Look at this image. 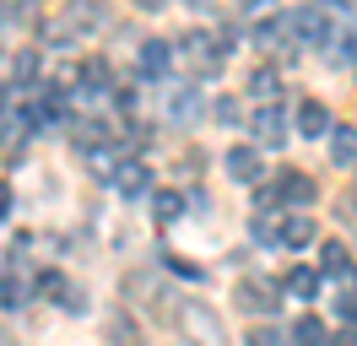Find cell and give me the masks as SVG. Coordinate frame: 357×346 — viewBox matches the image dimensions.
Instances as JSON below:
<instances>
[{"label": "cell", "instance_id": "1", "mask_svg": "<svg viewBox=\"0 0 357 346\" xmlns=\"http://www.w3.org/2000/svg\"><path fill=\"white\" fill-rule=\"evenodd\" d=\"M178 330H184L195 346H222V319H217V308L201 303V298L178 303Z\"/></svg>", "mask_w": 357, "mask_h": 346}, {"label": "cell", "instance_id": "2", "mask_svg": "<svg viewBox=\"0 0 357 346\" xmlns=\"http://www.w3.org/2000/svg\"><path fill=\"white\" fill-rule=\"evenodd\" d=\"M282 27H287L298 43H309V49L331 43V11H325V6H298V11L282 17Z\"/></svg>", "mask_w": 357, "mask_h": 346}, {"label": "cell", "instance_id": "3", "mask_svg": "<svg viewBox=\"0 0 357 346\" xmlns=\"http://www.w3.org/2000/svg\"><path fill=\"white\" fill-rule=\"evenodd\" d=\"M249 130H255L260 146H282V141H287V114H282L276 103H260V114L249 119Z\"/></svg>", "mask_w": 357, "mask_h": 346}, {"label": "cell", "instance_id": "4", "mask_svg": "<svg viewBox=\"0 0 357 346\" xmlns=\"http://www.w3.org/2000/svg\"><path fill=\"white\" fill-rule=\"evenodd\" d=\"M222 163H227V173H233L238 184H260V179H266V157L255 146H227Z\"/></svg>", "mask_w": 357, "mask_h": 346}, {"label": "cell", "instance_id": "5", "mask_svg": "<svg viewBox=\"0 0 357 346\" xmlns=\"http://www.w3.org/2000/svg\"><path fill=\"white\" fill-rule=\"evenodd\" d=\"M271 195L287 200V206H309V200H314V179H309V173H298V168H282V173H276V184H271Z\"/></svg>", "mask_w": 357, "mask_h": 346}, {"label": "cell", "instance_id": "6", "mask_svg": "<svg viewBox=\"0 0 357 346\" xmlns=\"http://www.w3.org/2000/svg\"><path fill=\"white\" fill-rule=\"evenodd\" d=\"M178 54L195 65V70H217V60H222L211 33H184V38H178Z\"/></svg>", "mask_w": 357, "mask_h": 346}, {"label": "cell", "instance_id": "7", "mask_svg": "<svg viewBox=\"0 0 357 346\" xmlns=\"http://www.w3.org/2000/svg\"><path fill=\"white\" fill-rule=\"evenodd\" d=\"M292 125H298V135H309V141H314V135H331V108L319 103V98H303Z\"/></svg>", "mask_w": 357, "mask_h": 346}, {"label": "cell", "instance_id": "8", "mask_svg": "<svg viewBox=\"0 0 357 346\" xmlns=\"http://www.w3.org/2000/svg\"><path fill=\"white\" fill-rule=\"evenodd\" d=\"M314 238H319V227H314V216H303V211H292L282 227H276V243H287V249H309Z\"/></svg>", "mask_w": 357, "mask_h": 346}, {"label": "cell", "instance_id": "9", "mask_svg": "<svg viewBox=\"0 0 357 346\" xmlns=\"http://www.w3.org/2000/svg\"><path fill=\"white\" fill-rule=\"evenodd\" d=\"M168 70H174V43L146 38L141 43V76H168Z\"/></svg>", "mask_w": 357, "mask_h": 346}, {"label": "cell", "instance_id": "10", "mask_svg": "<svg viewBox=\"0 0 357 346\" xmlns=\"http://www.w3.org/2000/svg\"><path fill=\"white\" fill-rule=\"evenodd\" d=\"M287 341H292V346H331V330H325V319H319V314H303V319L287 330Z\"/></svg>", "mask_w": 357, "mask_h": 346}, {"label": "cell", "instance_id": "11", "mask_svg": "<svg viewBox=\"0 0 357 346\" xmlns=\"http://www.w3.org/2000/svg\"><path fill=\"white\" fill-rule=\"evenodd\" d=\"M233 303L249 308V314H271V292L260 287V281H238V287H233Z\"/></svg>", "mask_w": 357, "mask_h": 346}, {"label": "cell", "instance_id": "12", "mask_svg": "<svg viewBox=\"0 0 357 346\" xmlns=\"http://www.w3.org/2000/svg\"><path fill=\"white\" fill-rule=\"evenodd\" d=\"M347 260H352V249H347L341 238H331V243H319V271H331V276H347V271H352Z\"/></svg>", "mask_w": 357, "mask_h": 346}, {"label": "cell", "instance_id": "13", "mask_svg": "<svg viewBox=\"0 0 357 346\" xmlns=\"http://www.w3.org/2000/svg\"><path fill=\"white\" fill-rule=\"evenodd\" d=\"M114 184H119L125 195H146L152 190V173L141 168V163H125V168H114Z\"/></svg>", "mask_w": 357, "mask_h": 346}, {"label": "cell", "instance_id": "14", "mask_svg": "<svg viewBox=\"0 0 357 346\" xmlns=\"http://www.w3.org/2000/svg\"><path fill=\"white\" fill-rule=\"evenodd\" d=\"M195 108H201V92H195V86H178L174 98H168V119L190 125V119H195Z\"/></svg>", "mask_w": 357, "mask_h": 346}, {"label": "cell", "instance_id": "15", "mask_svg": "<svg viewBox=\"0 0 357 346\" xmlns=\"http://www.w3.org/2000/svg\"><path fill=\"white\" fill-rule=\"evenodd\" d=\"M331 157L341 163V168H347V163H357V130H352V125H341V130L331 125Z\"/></svg>", "mask_w": 357, "mask_h": 346}, {"label": "cell", "instance_id": "16", "mask_svg": "<svg viewBox=\"0 0 357 346\" xmlns=\"http://www.w3.org/2000/svg\"><path fill=\"white\" fill-rule=\"evenodd\" d=\"M319 276H325V271H314V265H298V271L287 276V292H292V298H314V292H319Z\"/></svg>", "mask_w": 357, "mask_h": 346}, {"label": "cell", "instance_id": "17", "mask_svg": "<svg viewBox=\"0 0 357 346\" xmlns=\"http://www.w3.org/2000/svg\"><path fill=\"white\" fill-rule=\"evenodd\" d=\"M152 211H157V222H178L184 195H178V190H157V195H152Z\"/></svg>", "mask_w": 357, "mask_h": 346}, {"label": "cell", "instance_id": "18", "mask_svg": "<svg viewBox=\"0 0 357 346\" xmlns=\"http://www.w3.org/2000/svg\"><path fill=\"white\" fill-rule=\"evenodd\" d=\"M276 86H282V82H276V70H266V65L249 76V92H255L260 103H276Z\"/></svg>", "mask_w": 357, "mask_h": 346}, {"label": "cell", "instance_id": "19", "mask_svg": "<svg viewBox=\"0 0 357 346\" xmlns=\"http://www.w3.org/2000/svg\"><path fill=\"white\" fill-rule=\"evenodd\" d=\"M211 114H217V125H238V119H244V108L233 103V98H217V103H211Z\"/></svg>", "mask_w": 357, "mask_h": 346}, {"label": "cell", "instance_id": "20", "mask_svg": "<svg viewBox=\"0 0 357 346\" xmlns=\"http://www.w3.org/2000/svg\"><path fill=\"white\" fill-rule=\"evenodd\" d=\"M249 346H282V330H276V324H255V330H249Z\"/></svg>", "mask_w": 357, "mask_h": 346}, {"label": "cell", "instance_id": "21", "mask_svg": "<svg viewBox=\"0 0 357 346\" xmlns=\"http://www.w3.org/2000/svg\"><path fill=\"white\" fill-rule=\"evenodd\" d=\"M103 82H109V65H103V60L82 65V86H103Z\"/></svg>", "mask_w": 357, "mask_h": 346}, {"label": "cell", "instance_id": "22", "mask_svg": "<svg viewBox=\"0 0 357 346\" xmlns=\"http://www.w3.org/2000/svg\"><path fill=\"white\" fill-rule=\"evenodd\" d=\"M17 130H27V125H22V114H11V108H0V141H6V135H17Z\"/></svg>", "mask_w": 357, "mask_h": 346}, {"label": "cell", "instance_id": "23", "mask_svg": "<svg viewBox=\"0 0 357 346\" xmlns=\"http://www.w3.org/2000/svg\"><path fill=\"white\" fill-rule=\"evenodd\" d=\"M168 271H174V276H190V281L201 276V265H190V260H178V255H168Z\"/></svg>", "mask_w": 357, "mask_h": 346}, {"label": "cell", "instance_id": "24", "mask_svg": "<svg viewBox=\"0 0 357 346\" xmlns=\"http://www.w3.org/2000/svg\"><path fill=\"white\" fill-rule=\"evenodd\" d=\"M0 303L17 308V303H22V287H17V281H0Z\"/></svg>", "mask_w": 357, "mask_h": 346}, {"label": "cell", "instance_id": "25", "mask_svg": "<svg viewBox=\"0 0 357 346\" xmlns=\"http://www.w3.org/2000/svg\"><path fill=\"white\" fill-rule=\"evenodd\" d=\"M33 70H38V54H17V76H22V82L33 76Z\"/></svg>", "mask_w": 357, "mask_h": 346}, {"label": "cell", "instance_id": "26", "mask_svg": "<svg viewBox=\"0 0 357 346\" xmlns=\"http://www.w3.org/2000/svg\"><path fill=\"white\" fill-rule=\"evenodd\" d=\"M341 314H347V319L357 324V292H347V298H341Z\"/></svg>", "mask_w": 357, "mask_h": 346}, {"label": "cell", "instance_id": "27", "mask_svg": "<svg viewBox=\"0 0 357 346\" xmlns=\"http://www.w3.org/2000/svg\"><path fill=\"white\" fill-rule=\"evenodd\" d=\"M331 346H357V336H352V330H341V336H331Z\"/></svg>", "mask_w": 357, "mask_h": 346}, {"label": "cell", "instance_id": "28", "mask_svg": "<svg viewBox=\"0 0 357 346\" xmlns=\"http://www.w3.org/2000/svg\"><path fill=\"white\" fill-rule=\"evenodd\" d=\"M11 211V190H6V184H0V216Z\"/></svg>", "mask_w": 357, "mask_h": 346}, {"label": "cell", "instance_id": "29", "mask_svg": "<svg viewBox=\"0 0 357 346\" xmlns=\"http://www.w3.org/2000/svg\"><path fill=\"white\" fill-rule=\"evenodd\" d=\"M0 22H6V11H0Z\"/></svg>", "mask_w": 357, "mask_h": 346}]
</instances>
